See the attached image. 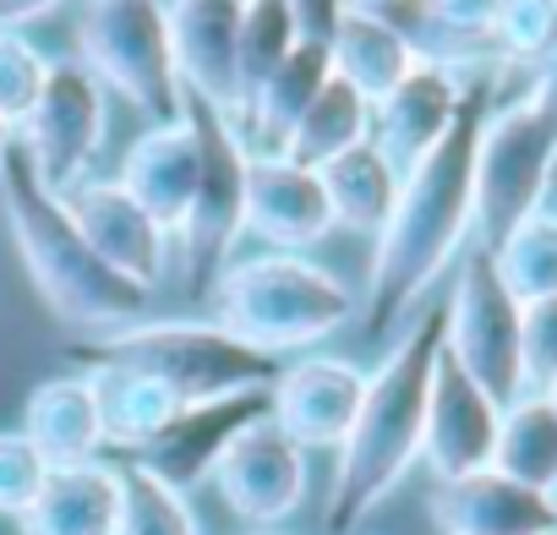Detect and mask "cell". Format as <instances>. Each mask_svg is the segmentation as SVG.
Here are the masks:
<instances>
[{
	"label": "cell",
	"instance_id": "obj_1",
	"mask_svg": "<svg viewBox=\"0 0 557 535\" xmlns=\"http://www.w3.org/2000/svg\"><path fill=\"white\" fill-rule=\"evenodd\" d=\"M486 110H492V77H475L465 88V104H459L448 137L410 175H399L394 213L372 240V274H367V334L372 339H383L421 307L432 279L454 262V251L470 235L475 137H481Z\"/></svg>",
	"mask_w": 557,
	"mask_h": 535
},
{
	"label": "cell",
	"instance_id": "obj_2",
	"mask_svg": "<svg viewBox=\"0 0 557 535\" xmlns=\"http://www.w3.org/2000/svg\"><path fill=\"white\" fill-rule=\"evenodd\" d=\"M437 350H443V307H426L410 318V328L394 339L377 372H367L361 410L339 443V464L329 486V530H356L421 459Z\"/></svg>",
	"mask_w": 557,
	"mask_h": 535
},
{
	"label": "cell",
	"instance_id": "obj_3",
	"mask_svg": "<svg viewBox=\"0 0 557 535\" xmlns=\"http://www.w3.org/2000/svg\"><path fill=\"white\" fill-rule=\"evenodd\" d=\"M0 208H7V224H12V240L23 251V268L28 279L39 285L45 307L83 328V334H115V328H132L148 318V290L121 279L115 268L88 246V235L77 229V219L66 213V202L39 186L28 153L12 142L7 164H0Z\"/></svg>",
	"mask_w": 557,
	"mask_h": 535
},
{
	"label": "cell",
	"instance_id": "obj_4",
	"mask_svg": "<svg viewBox=\"0 0 557 535\" xmlns=\"http://www.w3.org/2000/svg\"><path fill=\"white\" fill-rule=\"evenodd\" d=\"M208 301H213V323L262 356L307 350L339 334L356 312V296L345 290L339 274L290 251H257V257L224 262Z\"/></svg>",
	"mask_w": 557,
	"mask_h": 535
},
{
	"label": "cell",
	"instance_id": "obj_5",
	"mask_svg": "<svg viewBox=\"0 0 557 535\" xmlns=\"http://www.w3.org/2000/svg\"><path fill=\"white\" fill-rule=\"evenodd\" d=\"M72 356H77V366L143 372V377L164 383L181 405L240 394V388H268L278 377V356H262V350L240 345L230 328L191 323V318H170V323H148L143 318L132 328L83 339Z\"/></svg>",
	"mask_w": 557,
	"mask_h": 535
},
{
	"label": "cell",
	"instance_id": "obj_6",
	"mask_svg": "<svg viewBox=\"0 0 557 535\" xmlns=\"http://www.w3.org/2000/svg\"><path fill=\"white\" fill-rule=\"evenodd\" d=\"M181 121L191 126V142H197V186H191V208H186V224H181L175 240H181V257H186V290L197 301H208L235 240L246 235L251 148H246L230 110H219V104H208L186 88H181Z\"/></svg>",
	"mask_w": 557,
	"mask_h": 535
},
{
	"label": "cell",
	"instance_id": "obj_7",
	"mask_svg": "<svg viewBox=\"0 0 557 535\" xmlns=\"http://www.w3.org/2000/svg\"><path fill=\"white\" fill-rule=\"evenodd\" d=\"M77 61L99 88H115L148 126L181 121V77L170 61L164 0H88L77 23Z\"/></svg>",
	"mask_w": 557,
	"mask_h": 535
},
{
	"label": "cell",
	"instance_id": "obj_8",
	"mask_svg": "<svg viewBox=\"0 0 557 535\" xmlns=\"http://www.w3.org/2000/svg\"><path fill=\"white\" fill-rule=\"evenodd\" d=\"M557 181V121L530 99L497 104L475 137V246L492 251L519 219L546 208Z\"/></svg>",
	"mask_w": 557,
	"mask_h": 535
},
{
	"label": "cell",
	"instance_id": "obj_9",
	"mask_svg": "<svg viewBox=\"0 0 557 535\" xmlns=\"http://www.w3.org/2000/svg\"><path fill=\"white\" fill-rule=\"evenodd\" d=\"M443 350L497 405H513L524 394V377H519V301L497 279L492 251H481V246L459 257L454 296L443 301Z\"/></svg>",
	"mask_w": 557,
	"mask_h": 535
},
{
	"label": "cell",
	"instance_id": "obj_10",
	"mask_svg": "<svg viewBox=\"0 0 557 535\" xmlns=\"http://www.w3.org/2000/svg\"><path fill=\"white\" fill-rule=\"evenodd\" d=\"M99 142H104V88L83 61H50L34 110L17 121V148L28 153L39 186H50L55 197L72 191Z\"/></svg>",
	"mask_w": 557,
	"mask_h": 535
},
{
	"label": "cell",
	"instance_id": "obj_11",
	"mask_svg": "<svg viewBox=\"0 0 557 535\" xmlns=\"http://www.w3.org/2000/svg\"><path fill=\"white\" fill-rule=\"evenodd\" d=\"M224 497V508L257 530L278 524V519H290L307 497V453L278 432L268 415L251 421L213 464L208 475Z\"/></svg>",
	"mask_w": 557,
	"mask_h": 535
},
{
	"label": "cell",
	"instance_id": "obj_12",
	"mask_svg": "<svg viewBox=\"0 0 557 535\" xmlns=\"http://www.w3.org/2000/svg\"><path fill=\"white\" fill-rule=\"evenodd\" d=\"M367 372L345 356H301L278 366L268 383V421L285 432L301 453L312 448H339L356 410H361Z\"/></svg>",
	"mask_w": 557,
	"mask_h": 535
},
{
	"label": "cell",
	"instance_id": "obj_13",
	"mask_svg": "<svg viewBox=\"0 0 557 535\" xmlns=\"http://www.w3.org/2000/svg\"><path fill=\"white\" fill-rule=\"evenodd\" d=\"M268 415V388H240V394H219V399H197V405H181L164 432L153 443H143L132 459L143 470H153L159 481H170L175 492H191L213 475L219 453L251 426Z\"/></svg>",
	"mask_w": 557,
	"mask_h": 535
},
{
	"label": "cell",
	"instance_id": "obj_14",
	"mask_svg": "<svg viewBox=\"0 0 557 535\" xmlns=\"http://www.w3.org/2000/svg\"><path fill=\"white\" fill-rule=\"evenodd\" d=\"M61 202L77 219V229L88 235V246L115 268L121 279L143 285L148 296L164 285L170 235L137 208V197L121 181H77L72 191H61Z\"/></svg>",
	"mask_w": 557,
	"mask_h": 535
},
{
	"label": "cell",
	"instance_id": "obj_15",
	"mask_svg": "<svg viewBox=\"0 0 557 535\" xmlns=\"http://www.w3.org/2000/svg\"><path fill=\"white\" fill-rule=\"evenodd\" d=\"M497 421H503V405L481 383H470L448 361V350H437L432 394H426V432H421L426 470L437 481L486 470L492 464V448H497Z\"/></svg>",
	"mask_w": 557,
	"mask_h": 535
},
{
	"label": "cell",
	"instance_id": "obj_16",
	"mask_svg": "<svg viewBox=\"0 0 557 535\" xmlns=\"http://www.w3.org/2000/svg\"><path fill=\"white\" fill-rule=\"evenodd\" d=\"M432 524L443 535H557V497L486 464L432 486Z\"/></svg>",
	"mask_w": 557,
	"mask_h": 535
},
{
	"label": "cell",
	"instance_id": "obj_17",
	"mask_svg": "<svg viewBox=\"0 0 557 535\" xmlns=\"http://www.w3.org/2000/svg\"><path fill=\"white\" fill-rule=\"evenodd\" d=\"M246 229L257 240H268L273 251H290V257L318 246L334 229L318 170L285 164L278 153H251V164H246Z\"/></svg>",
	"mask_w": 557,
	"mask_h": 535
},
{
	"label": "cell",
	"instance_id": "obj_18",
	"mask_svg": "<svg viewBox=\"0 0 557 535\" xmlns=\"http://www.w3.org/2000/svg\"><path fill=\"white\" fill-rule=\"evenodd\" d=\"M465 88L459 77L448 72H432V66H416L405 83H394L377 104H372V132L367 142L388 159L394 175H410L454 126L459 104H465Z\"/></svg>",
	"mask_w": 557,
	"mask_h": 535
},
{
	"label": "cell",
	"instance_id": "obj_19",
	"mask_svg": "<svg viewBox=\"0 0 557 535\" xmlns=\"http://www.w3.org/2000/svg\"><path fill=\"white\" fill-rule=\"evenodd\" d=\"M170 61L186 94L235 115V39H240V0H170Z\"/></svg>",
	"mask_w": 557,
	"mask_h": 535
},
{
	"label": "cell",
	"instance_id": "obj_20",
	"mask_svg": "<svg viewBox=\"0 0 557 535\" xmlns=\"http://www.w3.org/2000/svg\"><path fill=\"white\" fill-rule=\"evenodd\" d=\"M137 208L175 240L181 224H186V208H191V186H197V142H191V126L186 121H170V126H148L132 148H126V164L115 175Z\"/></svg>",
	"mask_w": 557,
	"mask_h": 535
},
{
	"label": "cell",
	"instance_id": "obj_21",
	"mask_svg": "<svg viewBox=\"0 0 557 535\" xmlns=\"http://www.w3.org/2000/svg\"><path fill=\"white\" fill-rule=\"evenodd\" d=\"M23 437L45 453V464H88L104 459V421L88 372L45 377L23 405Z\"/></svg>",
	"mask_w": 557,
	"mask_h": 535
},
{
	"label": "cell",
	"instance_id": "obj_22",
	"mask_svg": "<svg viewBox=\"0 0 557 535\" xmlns=\"http://www.w3.org/2000/svg\"><path fill=\"white\" fill-rule=\"evenodd\" d=\"M115 513H121L115 464L88 459V464H55L17 524L23 535H115Z\"/></svg>",
	"mask_w": 557,
	"mask_h": 535
},
{
	"label": "cell",
	"instance_id": "obj_23",
	"mask_svg": "<svg viewBox=\"0 0 557 535\" xmlns=\"http://www.w3.org/2000/svg\"><path fill=\"white\" fill-rule=\"evenodd\" d=\"M334 77V61H329V39H307L285 55L278 66L246 104V115L235 126H246L240 137H251V153H278V142L290 137V126L312 110V99L323 94V83Z\"/></svg>",
	"mask_w": 557,
	"mask_h": 535
},
{
	"label": "cell",
	"instance_id": "obj_24",
	"mask_svg": "<svg viewBox=\"0 0 557 535\" xmlns=\"http://www.w3.org/2000/svg\"><path fill=\"white\" fill-rule=\"evenodd\" d=\"M329 61H334V77H345L367 104H377L394 83L416 72V55L405 50V39L377 12H356V7H339L329 28Z\"/></svg>",
	"mask_w": 557,
	"mask_h": 535
},
{
	"label": "cell",
	"instance_id": "obj_25",
	"mask_svg": "<svg viewBox=\"0 0 557 535\" xmlns=\"http://www.w3.org/2000/svg\"><path fill=\"white\" fill-rule=\"evenodd\" d=\"M88 383H94V399H99V421H104V448H121L126 459L153 443L164 432V421L181 410V399L143 377V372H126V366H83Z\"/></svg>",
	"mask_w": 557,
	"mask_h": 535
},
{
	"label": "cell",
	"instance_id": "obj_26",
	"mask_svg": "<svg viewBox=\"0 0 557 535\" xmlns=\"http://www.w3.org/2000/svg\"><path fill=\"white\" fill-rule=\"evenodd\" d=\"M318 181H323V197H329L334 224L377 240V229L388 224L394 197H399V175L388 170V159H383L372 142H356V148H345L339 159H329V164L318 170Z\"/></svg>",
	"mask_w": 557,
	"mask_h": 535
},
{
	"label": "cell",
	"instance_id": "obj_27",
	"mask_svg": "<svg viewBox=\"0 0 557 535\" xmlns=\"http://www.w3.org/2000/svg\"><path fill=\"white\" fill-rule=\"evenodd\" d=\"M492 470L557 497V405H552V394H519L513 405H503Z\"/></svg>",
	"mask_w": 557,
	"mask_h": 535
},
{
	"label": "cell",
	"instance_id": "obj_28",
	"mask_svg": "<svg viewBox=\"0 0 557 535\" xmlns=\"http://www.w3.org/2000/svg\"><path fill=\"white\" fill-rule=\"evenodd\" d=\"M367 132H372V104H367L345 77H329L323 94L312 99V110L290 126L285 142H278V159L301 164V170H323V164L339 159L345 148L367 142Z\"/></svg>",
	"mask_w": 557,
	"mask_h": 535
},
{
	"label": "cell",
	"instance_id": "obj_29",
	"mask_svg": "<svg viewBox=\"0 0 557 535\" xmlns=\"http://www.w3.org/2000/svg\"><path fill=\"white\" fill-rule=\"evenodd\" d=\"M301 45V23H296V7L290 0H240V39H235V88H240V104H235V121L246 115L251 94L285 66V55Z\"/></svg>",
	"mask_w": 557,
	"mask_h": 535
},
{
	"label": "cell",
	"instance_id": "obj_30",
	"mask_svg": "<svg viewBox=\"0 0 557 535\" xmlns=\"http://www.w3.org/2000/svg\"><path fill=\"white\" fill-rule=\"evenodd\" d=\"M492 268L519 307L557 296V208H535L530 219H519L492 246Z\"/></svg>",
	"mask_w": 557,
	"mask_h": 535
},
{
	"label": "cell",
	"instance_id": "obj_31",
	"mask_svg": "<svg viewBox=\"0 0 557 535\" xmlns=\"http://www.w3.org/2000/svg\"><path fill=\"white\" fill-rule=\"evenodd\" d=\"M115 486H121V513L115 535H202L186 492L143 470L137 459H115Z\"/></svg>",
	"mask_w": 557,
	"mask_h": 535
},
{
	"label": "cell",
	"instance_id": "obj_32",
	"mask_svg": "<svg viewBox=\"0 0 557 535\" xmlns=\"http://www.w3.org/2000/svg\"><path fill=\"white\" fill-rule=\"evenodd\" d=\"M50 77V55L23 34V28H0V121H23Z\"/></svg>",
	"mask_w": 557,
	"mask_h": 535
},
{
	"label": "cell",
	"instance_id": "obj_33",
	"mask_svg": "<svg viewBox=\"0 0 557 535\" xmlns=\"http://www.w3.org/2000/svg\"><path fill=\"white\" fill-rule=\"evenodd\" d=\"M519 377L524 394H546L557 383V296L519 307Z\"/></svg>",
	"mask_w": 557,
	"mask_h": 535
},
{
	"label": "cell",
	"instance_id": "obj_34",
	"mask_svg": "<svg viewBox=\"0 0 557 535\" xmlns=\"http://www.w3.org/2000/svg\"><path fill=\"white\" fill-rule=\"evenodd\" d=\"M45 475H50V464H45V453L23 437V426L0 432V513H7V519H23L28 502L39 497Z\"/></svg>",
	"mask_w": 557,
	"mask_h": 535
},
{
	"label": "cell",
	"instance_id": "obj_35",
	"mask_svg": "<svg viewBox=\"0 0 557 535\" xmlns=\"http://www.w3.org/2000/svg\"><path fill=\"white\" fill-rule=\"evenodd\" d=\"M432 7H437L443 17H454L459 28L492 34V23H497V12H503V0H432Z\"/></svg>",
	"mask_w": 557,
	"mask_h": 535
},
{
	"label": "cell",
	"instance_id": "obj_36",
	"mask_svg": "<svg viewBox=\"0 0 557 535\" xmlns=\"http://www.w3.org/2000/svg\"><path fill=\"white\" fill-rule=\"evenodd\" d=\"M290 7H296V23L307 39H329V28L339 17V0H290Z\"/></svg>",
	"mask_w": 557,
	"mask_h": 535
},
{
	"label": "cell",
	"instance_id": "obj_37",
	"mask_svg": "<svg viewBox=\"0 0 557 535\" xmlns=\"http://www.w3.org/2000/svg\"><path fill=\"white\" fill-rule=\"evenodd\" d=\"M61 0H0V28H28L39 17H50Z\"/></svg>",
	"mask_w": 557,
	"mask_h": 535
},
{
	"label": "cell",
	"instance_id": "obj_38",
	"mask_svg": "<svg viewBox=\"0 0 557 535\" xmlns=\"http://www.w3.org/2000/svg\"><path fill=\"white\" fill-rule=\"evenodd\" d=\"M524 99H530L535 110H546V115L557 121V55L535 66V83H530V94H524Z\"/></svg>",
	"mask_w": 557,
	"mask_h": 535
},
{
	"label": "cell",
	"instance_id": "obj_39",
	"mask_svg": "<svg viewBox=\"0 0 557 535\" xmlns=\"http://www.w3.org/2000/svg\"><path fill=\"white\" fill-rule=\"evenodd\" d=\"M12 142H17V126H12V121H0V164H7V153H12Z\"/></svg>",
	"mask_w": 557,
	"mask_h": 535
},
{
	"label": "cell",
	"instance_id": "obj_40",
	"mask_svg": "<svg viewBox=\"0 0 557 535\" xmlns=\"http://www.w3.org/2000/svg\"><path fill=\"white\" fill-rule=\"evenodd\" d=\"M339 7H356V12H383V7H394V0H339Z\"/></svg>",
	"mask_w": 557,
	"mask_h": 535
},
{
	"label": "cell",
	"instance_id": "obj_41",
	"mask_svg": "<svg viewBox=\"0 0 557 535\" xmlns=\"http://www.w3.org/2000/svg\"><path fill=\"white\" fill-rule=\"evenodd\" d=\"M546 394H552V405H557V383H552V388H546Z\"/></svg>",
	"mask_w": 557,
	"mask_h": 535
},
{
	"label": "cell",
	"instance_id": "obj_42",
	"mask_svg": "<svg viewBox=\"0 0 557 535\" xmlns=\"http://www.w3.org/2000/svg\"><path fill=\"white\" fill-rule=\"evenodd\" d=\"M251 535H278V530H251Z\"/></svg>",
	"mask_w": 557,
	"mask_h": 535
},
{
	"label": "cell",
	"instance_id": "obj_43",
	"mask_svg": "<svg viewBox=\"0 0 557 535\" xmlns=\"http://www.w3.org/2000/svg\"><path fill=\"white\" fill-rule=\"evenodd\" d=\"M552 191H557V181H552Z\"/></svg>",
	"mask_w": 557,
	"mask_h": 535
}]
</instances>
